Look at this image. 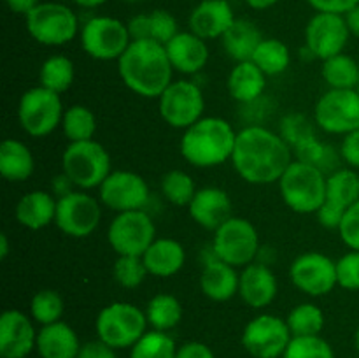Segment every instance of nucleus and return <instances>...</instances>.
<instances>
[{
  "label": "nucleus",
  "instance_id": "obj_42",
  "mask_svg": "<svg viewBox=\"0 0 359 358\" xmlns=\"http://www.w3.org/2000/svg\"><path fill=\"white\" fill-rule=\"evenodd\" d=\"M147 269L144 265L142 256H130V255H118L114 265H112V277L116 283L123 288L140 286L146 281Z\"/></svg>",
  "mask_w": 359,
  "mask_h": 358
},
{
  "label": "nucleus",
  "instance_id": "obj_34",
  "mask_svg": "<svg viewBox=\"0 0 359 358\" xmlns=\"http://www.w3.org/2000/svg\"><path fill=\"white\" fill-rule=\"evenodd\" d=\"M97 116L86 105L74 104L63 112L62 132L69 142L91 140L97 132Z\"/></svg>",
  "mask_w": 359,
  "mask_h": 358
},
{
  "label": "nucleus",
  "instance_id": "obj_14",
  "mask_svg": "<svg viewBox=\"0 0 359 358\" xmlns=\"http://www.w3.org/2000/svg\"><path fill=\"white\" fill-rule=\"evenodd\" d=\"M314 123L326 133L346 135L359 126L358 90H333L319 97L314 107Z\"/></svg>",
  "mask_w": 359,
  "mask_h": 358
},
{
  "label": "nucleus",
  "instance_id": "obj_26",
  "mask_svg": "<svg viewBox=\"0 0 359 358\" xmlns=\"http://www.w3.org/2000/svg\"><path fill=\"white\" fill-rule=\"evenodd\" d=\"M147 272L154 277H172L184 267V246L170 237H156L142 255Z\"/></svg>",
  "mask_w": 359,
  "mask_h": 358
},
{
  "label": "nucleus",
  "instance_id": "obj_63",
  "mask_svg": "<svg viewBox=\"0 0 359 358\" xmlns=\"http://www.w3.org/2000/svg\"><path fill=\"white\" fill-rule=\"evenodd\" d=\"M126 2H139V0H126Z\"/></svg>",
  "mask_w": 359,
  "mask_h": 358
},
{
  "label": "nucleus",
  "instance_id": "obj_18",
  "mask_svg": "<svg viewBox=\"0 0 359 358\" xmlns=\"http://www.w3.org/2000/svg\"><path fill=\"white\" fill-rule=\"evenodd\" d=\"M351 32L340 14L318 13L305 27V48L314 58L328 60L346 49Z\"/></svg>",
  "mask_w": 359,
  "mask_h": 358
},
{
  "label": "nucleus",
  "instance_id": "obj_8",
  "mask_svg": "<svg viewBox=\"0 0 359 358\" xmlns=\"http://www.w3.org/2000/svg\"><path fill=\"white\" fill-rule=\"evenodd\" d=\"M259 253V235L255 225L245 218L231 216L212 237V255L237 269L256 262Z\"/></svg>",
  "mask_w": 359,
  "mask_h": 358
},
{
  "label": "nucleus",
  "instance_id": "obj_12",
  "mask_svg": "<svg viewBox=\"0 0 359 358\" xmlns=\"http://www.w3.org/2000/svg\"><path fill=\"white\" fill-rule=\"evenodd\" d=\"M156 239V227L144 209L118 213L107 228V241L116 255L142 256Z\"/></svg>",
  "mask_w": 359,
  "mask_h": 358
},
{
  "label": "nucleus",
  "instance_id": "obj_59",
  "mask_svg": "<svg viewBox=\"0 0 359 358\" xmlns=\"http://www.w3.org/2000/svg\"><path fill=\"white\" fill-rule=\"evenodd\" d=\"M9 255V237L7 234H0V258L6 260Z\"/></svg>",
  "mask_w": 359,
  "mask_h": 358
},
{
  "label": "nucleus",
  "instance_id": "obj_44",
  "mask_svg": "<svg viewBox=\"0 0 359 358\" xmlns=\"http://www.w3.org/2000/svg\"><path fill=\"white\" fill-rule=\"evenodd\" d=\"M279 135L291 146V150L302 144L304 140L316 135L314 125L311 119L302 112H291L283 118L279 125Z\"/></svg>",
  "mask_w": 359,
  "mask_h": 358
},
{
  "label": "nucleus",
  "instance_id": "obj_35",
  "mask_svg": "<svg viewBox=\"0 0 359 358\" xmlns=\"http://www.w3.org/2000/svg\"><path fill=\"white\" fill-rule=\"evenodd\" d=\"M294 160L305 161L309 165H314V167L321 168L326 175L335 172L339 167L340 160V151H337L335 147L330 146V144L321 142L318 137H311V139L304 140L302 144H298L293 150Z\"/></svg>",
  "mask_w": 359,
  "mask_h": 358
},
{
  "label": "nucleus",
  "instance_id": "obj_41",
  "mask_svg": "<svg viewBox=\"0 0 359 358\" xmlns=\"http://www.w3.org/2000/svg\"><path fill=\"white\" fill-rule=\"evenodd\" d=\"M30 314L39 325H51V323L60 321L63 314V298L62 295L51 288L39 290L32 297L30 302Z\"/></svg>",
  "mask_w": 359,
  "mask_h": 358
},
{
  "label": "nucleus",
  "instance_id": "obj_38",
  "mask_svg": "<svg viewBox=\"0 0 359 358\" xmlns=\"http://www.w3.org/2000/svg\"><path fill=\"white\" fill-rule=\"evenodd\" d=\"M286 321L293 337L319 336L325 329V312L319 305L304 302L291 309Z\"/></svg>",
  "mask_w": 359,
  "mask_h": 358
},
{
  "label": "nucleus",
  "instance_id": "obj_22",
  "mask_svg": "<svg viewBox=\"0 0 359 358\" xmlns=\"http://www.w3.org/2000/svg\"><path fill=\"white\" fill-rule=\"evenodd\" d=\"M165 49L175 72L186 74V76L203 70L210 56L205 39L198 37L191 30L179 32L170 42L165 44Z\"/></svg>",
  "mask_w": 359,
  "mask_h": 358
},
{
  "label": "nucleus",
  "instance_id": "obj_54",
  "mask_svg": "<svg viewBox=\"0 0 359 358\" xmlns=\"http://www.w3.org/2000/svg\"><path fill=\"white\" fill-rule=\"evenodd\" d=\"M177 358H216L212 350L207 344L198 343V340H191V343L182 344L177 347Z\"/></svg>",
  "mask_w": 359,
  "mask_h": 358
},
{
  "label": "nucleus",
  "instance_id": "obj_51",
  "mask_svg": "<svg viewBox=\"0 0 359 358\" xmlns=\"http://www.w3.org/2000/svg\"><path fill=\"white\" fill-rule=\"evenodd\" d=\"M311 7H314L318 13H328V14H344L349 13L353 7H356L359 0H307Z\"/></svg>",
  "mask_w": 359,
  "mask_h": 358
},
{
  "label": "nucleus",
  "instance_id": "obj_23",
  "mask_svg": "<svg viewBox=\"0 0 359 358\" xmlns=\"http://www.w3.org/2000/svg\"><path fill=\"white\" fill-rule=\"evenodd\" d=\"M235 20L228 0H202L189 14V30L205 41L221 39Z\"/></svg>",
  "mask_w": 359,
  "mask_h": 358
},
{
  "label": "nucleus",
  "instance_id": "obj_2",
  "mask_svg": "<svg viewBox=\"0 0 359 358\" xmlns=\"http://www.w3.org/2000/svg\"><path fill=\"white\" fill-rule=\"evenodd\" d=\"M123 84L144 98H158L172 83V67L167 49L154 41H132L118 60Z\"/></svg>",
  "mask_w": 359,
  "mask_h": 358
},
{
  "label": "nucleus",
  "instance_id": "obj_29",
  "mask_svg": "<svg viewBox=\"0 0 359 358\" xmlns=\"http://www.w3.org/2000/svg\"><path fill=\"white\" fill-rule=\"evenodd\" d=\"M34 171L35 160L30 147L18 139H4L0 144V174L11 183H23Z\"/></svg>",
  "mask_w": 359,
  "mask_h": 358
},
{
  "label": "nucleus",
  "instance_id": "obj_16",
  "mask_svg": "<svg viewBox=\"0 0 359 358\" xmlns=\"http://www.w3.org/2000/svg\"><path fill=\"white\" fill-rule=\"evenodd\" d=\"M290 279L302 293L309 297H325L339 286L337 262L318 251L304 253L291 263Z\"/></svg>",
  "mask_w": 359,
  "mask_h": 358
},
{
  "label": "nucleus",
  "instance_id": "obj_43",
  "mask_svg": "<svg viewBox=\"0 0 359 358\" xmlns=\"http://www.w3.org/2000/svg\"><path fill=\"white\" fill-rule=\"evenodd\" d=\"M283 358H335V351L321 336L293 337Z\"/></svg>",
  "mask_w": 359,
  "mask_h": 358
},
{
  "label": "nucleus",
  "instance_id": "obj_30",
  "mask_svg": "<svg viewBox=\"0 0 359 358\" xmlns=\"http://www.w3.org/2000/svg\"><path fill=\"white\" fill-rule=\"evenodd\" d=\"M263 39L265 37L252 21L235 20L226 34L221 37V42H223V48L228 56L235 60V63H238L252 60V55Z\"/></svg>",
  "mask_w": 359,
  "mask_h": 358
},
{
  "label": "nucleus",
  "instance_id": "obj_53",
  "mask_svg": "<svg viewBox=\"0 0 359 358\" xmlns=\"http://www.w3.org/2000/svg\"><path fill=\"white\" fill-rule=\"evenodd\" d=\"M132 41H151L149 14H137L126 23Z\"/></svg>",
  "mask_w": 359,
  "mask_h": 358
},
{
  "label": "nucleus",
  "instance_id": "obj_46",
  "mask_svg": "<svg viewBox=\"0 0 359 358\" xmlns=\"http://www.w3.org/2000/svg\"><path fill=\"white\" fill-rule=\"evenodd\" d=\"M337 283L344 290H359V251L351 249L337 260Z\"/></svg>",
  "mask_w": 359,
  "mask_h": 358
},
{
  "label": "nucleus",
  "instance_id": "obj_62",
  "mask_svg": "<svg viewBox=\"0 0 359 358\" xmlns=\"http://www.w3.org/2000/svg\"><path fill=\"white\" fill-rule=\"evenodd\" d=\"M356 90H358V93H359V76H358V84H356Z\"/></svg>",
  "mask_w": 359,
  "mask_h": 358
},
{
  "label": "nucleus",
  "instance_id": "obj_27",
  "mask_svg": "<svg viewBox=\"0 0 359 358\" xmlns=\"http://www.w3.org/2000/svg\"><path fill=\"white\" fill-rule=\"evenodd\" d=\"M35 350L41 358H77L81 350L76 330L65 321H56L41 326L37 332Z\"/></svg>",
  "mask_w": 359,
  "mask_h": 358
},
{
  "label": "nucleus",
  "instance_id": "obj_19",
  "mask_svg": "<svg viewBox=\"0 0 359 358\" xmlns=\"http://www.w3.org/2000/svg\"><path fill=\"white\" fill-rule=\"evenodd\" d=\"M37 344L32 319L18 309H7L0 316V357L25 358Z\"/></svg>",
  "mask_w": 359,
  "mask_h": 358
},
{
  "label": "nucleus",
  "instance_id": "obj_1",
  "mask_svg": "<svg viewBox=\"0 0 359 358\" xmlns=\"http://www.w3.org/2000/svg\"><path fill=\"white\" fill-rule=\"evenodd\" d=\"M231 165L249 185L279 183L293 161V150L265 125H248L237 132Z\"/></svg>",
  "mask_w": 359,
  "mask_h": 358
},
{
  "label": "nucleus",
  "instance_id": "obj_25",
  "mask_svg": "<svg viewBox=\"0 0 359 358\" xmlns=\"http://www.w3.org/2000/svg\"><path fill=\"white\" fill-rule=\"evenodd\" d=\"M56 204H58V199L51 192L34 190L18 200L14 216L21 227L41 230L55 223Z\"/></svg>",
  "mask_w": 359,
  "mask_h": 358
},
{
  "label": "nucleus",
  "instance_id": "obj_13",
  "mask_svg": "<svg viewBox=\"0 0 359 358\" xmlns=\"http://www.w3.org/2000/svg\"><path fill=\"white\" fill-rule=\"evenodd\" d=\"M100 220L102 202L84 190H74L58 199L55 225L62 234L72 239H84L97 230Z\"/></svg>",
  "mask_w": 359,
  "mask_h": 358
},
{
  "label": "nucleus",
  "instance_id": "obj_58",
  "mask_svg": "<svg viewBox=\"0 0 359 358\" xmlns=\"http://www.w3.org/2000/svg\"><path fill=\"white\" fill-rule=\"evenodd\" d=\"M244 2L248 4L249 7H252V9L265 11V9H269V7L276 6V4L279 2V0H244Z\"/></svg>",
  "mask_w": 359,
  "mask_h": 358
},
{
  "label": "nucleus",
  "instance_id": "obj_60",
  "mask_svg": "<svg viewBox=\"0 0 359 358\" xmlns=\"http://www.w3.org/2000/svg\"><path fill=\"white\" fill-rule=\"evenodd\" d=\"M72 2L77 4V6H81V7L93 9V7H98V6H102V4H105L107 0H72Z\"/></svg>",
  "mask_w": 359,
  "mask_h": 358
},
{
  "label": "nucleus",
  "instance_id": "obj_52",
  "mask_svg": "<svg viewBox=\"0 0 359 358\" xmlns=\"http://www.w3.org/2000/svg\"><path fill=\"white\" fill-rule=\"evenodd\" d=\"M77 358H116L114 347L105 344L104 340H90V343L83 344L79 350Z\"/></svg>",
  "mask_w": 359,
  "mask_h": 358
},
{
  "label": "nucleus",
  "instance_id": "obj_11",
  "mask_svg": "<svg viewBox=\"0 0 359 358\" xmlns=\"http://www.w3.org/2000/svg\"><path fill=\"white\" fill-rule=\"evenodd\" d=\"M132 44L128 27L111 16L90 18L81 28V46L84 53L100 62H118Z\"/></svg>",
  "mask_w": 359,
  "mask_h": 358
},
{
  "label": "nucleus",
  "instance_id": "obj_24",
  "mask_svg": "<svg viewBox=\"0 0 359 358\" xmlns=\"http://www.w3.org/2000/svg\"><path fill=\"white\" fill-rule=\"evenodd\" d=\"M238 281L241 274L237 272V267L212 255V258L203 263L200 274V290L210 300L226 302L238 293Z\"/></svg>",
  "mask_w": 359,
  "mask_h": 358
},
{
  "label": "nucleus",
  "instance_id": "obj_50",
  "mask_svg": "<svg viewBox=\"0 0 359 358\" xmlns=\"http://www.w3.org/2000/svg\"><path fill=\"white\" fill-rule=\"evenodd\" d=\"M339 151L342 160L347 164V167L359 171V126L353 132L344 135Z\"/></svg>",
  "mask_w": 359,
  "mask_h": 358
},
{
  "label": "nucleus",
  "instance_id": "obj_6",
  "mask_svg": "<svg viewBox=\"0 0 359 358\" xmlns=\"http://www.w3.org/2000/svg\"><path fill=\"white\" fill-rule=\"evenodd\" d=\"M146 311L130 302H112L97 316L95 329L98 339L114 350L132 347L147 329Z\"/></svg>",
  "mask_w": 359,
  "mask_h": 358
},
{
  "label": "nucleus",
  "instance_id": "obj_55",
  "mask_svg": "<svg viewBox=\"0 0 359 358\" xmlns=\"http://www.w3.org/2000/svg\"><path fill=\"white\" fill-rule=\"evenodd\" d=\"M74 183L70 181L69 178H67V174H60V175H55L51 181V193L56 197V199H60V197H65L67 193L74 192Z\"/></svg>",
  "mask_w": 359,
  "mask_h": 358
},
{
  "label": "nucleus",
  "instance_id": "obj_40",
  "mask_svg": "<svg viewBox=\"0 0 359 358\" xmlns=\"http://www.w3.org/2000/svg\"><path fill=\"white\" fill-rule=\"evenodd\" d=\"M161 193L174 206L188 207L196 193V185L188 172L175 168L161 178Z\"/></svg>",
  "mask_w": 359,
  "mask_h": 358
},
{
  "label": "nucleus",
  "instance_id": "obj_4",
  "mask_svg": "<svg viewBox=\"0 0 359 358\" xmlns=\"http://www.w3.org/2000/svg\"><path fill=\"white\" fill-rule=\"evenodd\" d=\"M326 178L321 168L293 160L279 181L284 204L298 214H316L326 202Z\"/></svg>",
  "mask_w": 359,
  "mask_h": 358
},
{
  "label": "nucleus",
  "instance_id": "obj_37",
  "mask_svg": "<svg viewBox=\"0 0 359 358\" xmlns=\"http://www.w3.org/2000/svg\"><path fill=\"white\" fill-rule=\"evenodd\" d=\"M252 62L265 72V76H279L286 72L291 63L290 48L279 39H263L252 55Z\"/></svg>",
  "mask_w": 359,
  "mask_h": 358
},
{
  "label": "nucleus",
  "instance_id": "obj_28",
  "mask_svg": "<svg viewBox=\"0 0 359 358\" xmlns=\"http://www.w3.org/2000/svg\"><path fill=\"white\" fill-rule=\"evenodd\" d=\"M228 93L238 104H249L265 95L266 76L252 60L235 63L228 74Z\"/></svg>",
  "mask_w": 359,
  "mask_h": 358
},
{
  "label": "nucleus",
  "instance_id": "obj_7",
  "mask_svg": "<svg viewBox=\"0 0 359 358\" xmlns=\"http://www.w3.org/2000/svg\"><path fill=\"white\" fill-rule=\"evenodd\" d=\"M63 112L65 109L60 95L39 84L21 95L18 104V121L25 133L41 139L62 126Z\"/></svg>",
  "mask_w": 359,
  "mask_h": 358
},
{
  "label": "nucleus",
  "instance_id": "obj_17",
  "mask_svg": "<svg viewBox=\"0 0 359 358\" xmlns=\"http://www.w3.org/2000/svg\"><path fill=\"white\" fill-rule=\"evenodd\" d=\"M149 195L146 179L132 171H112L98 188L102 206L114 213L144 209L149 202Z\"/></svg>",
  "mask_w": 359,
  "mask_h": 358
},
{
  "label": "nucleus",
  "instance_id": "obj_5",
  "mask_svg": "<svg viewBox=\"0 0 359 358\" xmlns=\"http://www.w3.org/2000/svg\"><path fill=\"white\" fill-rule=\"evenodd\" d=\"M62 172L77 190L100 188L112 172L111 154L95 139L69 142L62 154Z\"/></svg>",
  "mask_w": 359,
  "mask_h": 358
},
{
  "label": "nucleus",
  "instance_id": "obj_48",
  "mask_svg": "<svg viewBox=\"0 0 359 358\" xmlns=\"http://www.w3.org/2000/svg\"><path fill=\"white\" fill-rule=\"evenodd\" d=\"M242 107H244L242 118H244L245 123H249V125H263L265 118H269L270 112H272V104H270L269 98H265V95L255 102L242 104Z\"/></svg>",
  "mask_w": 359,
  "mask_h": 358
},
{
  "label": "nucleus",
  "instance_id": "obj_20",
  "mask_svg": "<svg viewBox=\"0 0 359 358\" xmlns=\"http://www.w3.org/2000/svg\"><path fill=\"white\" fill-rule=\"evenodd\" d=\"M231 199L226 190L219 186H205L196 190L189 202L188 213L198 227L216 232L231 218Z\"/></svg>",
  "mask_w": 359,
  "mask_h": 358
},
{
  "label": "nucleus",
  "instance_id": "obj_32",
  "mask_svg": "<svg viewBox=\"0 0 359 358\" xmlns=\"http://www.w3.org/2000/svg\"><path fill=\"white\" fill-rule=\"evenodd\" d=\"M321 76L333 90H356L359 63L353 56L340 53L328 60H323Z\"/></svg>",
  "mask_w": 359,
  "mask_h": 358
},
{
  "label": "nucleus",
  "instance_id": "obj_3",
  "mask_svg": "<svg viewBox=\"0 0 359 358\" xmlns=\"http://www.w3.org/2000/svg\"><path fill=\"white\" fill-rule=\"evenodd\" d=\"M235 142L237 132L230 121L219 116H203L182 133L181 154L193 167L212 168L231 160Z\"/></svg>",
  "mask_w": 359,
  "mask_h": 358
},
{
  "label": "nucleus",
  "instance_id": "obj_61",
  "mask_svg": "<svg viewBox=\"0 0 359 358\" xmlns=\"http://www.w3.org/2000/svg\"><path fill=\"white\" fill-rule=\"evenodd\" d=\"M354 343H356V350L359 351V326L356 330V336H354Z\"/></svg>",
  "mask_w": 359,
  "mask_h": 358
},
{
  "label": "nucleus",
  "instance_id": "obj_49",
  "mask_svg": "<svg viewBox=\"0 0 359 358\" xmlns=\"http://www.w3.org/2000/svg\"><path fill=\"white\" fill-rule=\"evenodd\" d=\"M346 211L347 209L340 207L339 204L332 202V200H326V202L319 207V211L316 213V216H318V221L321 227L328 228V230H339Z\"/></svg>",
  "mask_w": 359,
  "mask_h": 358
},
{
  "label": "nucleus",
  "instance_id": "obj_21",
  "mask_svg": "<svg viewBox=\"0 0 359 358\" xmlns=\"http://www.w3.org/2000/svg\"><path fill=\"white\" fill-rule=\"evenodd\" d=\"M279 291V283L266 263L252 262L244 267L238 281V295L252 309H263L273 302Z\"/></svg>",
  "mask_w": 359,
  "mask_h": 358
},
{
  "label": "nucleus",
  "instance_id": "obj_45",
  "mask_svg": "<svg viewBox=\"0 0 359 358\" xmlns=\"http://www.w3.org/2000/svg\"><path fill=\"white\" fill-rule=\"evenodd\" d=\"M149 32L151 41L165 46L179 34L177 21L168 11L156 9L149 13Z\"/></svg>",
  "mask_w": 359,
  "mask_h": 358
},
{
  "label": "nucleus",
  "instance_id": "obj_36",
  "mask_svg": "<svg viewBox=\"0 0 359 358\" xmlns=\"http://www.w3.org/2000/svg\"><path fill=\"white\" fill-rule=\"evenodd\" d=\"M76 69L74 62L65 55H53L44 60L39 70V81L41 86L55 91V93H63L69 90L74 83Z\"/></svg>",
  "mask_w": 359,
  "mask_h": 358
},
{
  "label": "nucleus",
  "instance_id": "obj_15",
  "mask_svg": "<svg viewBox=\"0 0 359 358\" xmlns=\"http://www.w3.org/2000/svg\"><path fill=\"white\" fill-rule=\"evenodd\" d=\"M293 336L286 319L276 314H259L245 325L242 344L255 358H279Z\"/></svg>",
  "mask_w": 359,
  "mask_h": 358
},
{
  "label": "nucleus",
  "instance_id": "obj_39",
  "mask_svg": "<svg viewBox=\"0 0 359 358\" xmlns=\"http://www.w3.org/2000/svg\"><path fill=\"white\" fill-rule=\"evenodd\" d=\"M130 358H177V346L167 332L151 330L133 344Z\"/></svg>",
  "mask_w": 359,
  "mask_h": 358
},
{
  "label": "nucleus",
  "instance_id": "obj_57",
  "mask_svg": "<svg viewBox=\"0 0 359 358\" xmlns=\"http://www.w3.org/2000/svg\"><path fill=\"white\" fill-rule=\"evenodd\" d=\"M344 18H346V23H347V28H349L351 35L359 37V4L356 7H353L349 13L344 14Z\"/></svg>",
  "mask_w": 359,
  "mask_h": 358
},
{
  "label": "nucleus",
  "instance_id": "obj_56",
  "mask_svg": "<svg viewBox=\"0 0 359 358\" xmlns=\"http://www.w3.org/2000/svg\"><path fill=\"white\" fill-rule=\"evenodd\" d=\"M6 4L13 13L27 16L28 13H32L41 4V0H6Z\"/></svg>",
  "mask_w": 359,
  "mask_h": 358
},
{
  "label": "nucleus",
  "instance_id": "obj_47",
  "mask_svg": "<svg viewBox=\"0 0 359 358\" xmlns=\"http://www.w3.org/2000/svg\"><path fill=\"white\" fill-rule=\"evenodd\" d=\"M339 234L347 248L359 251V200L346 211Z\"/></svg>",
  "mask_w": 359,
  "mask_h": 358
},
{
  "label": "nucleus",
  "instance_id": "obj_9",
  "mask_svg": "<svg viewBox=\"0 0 359 358\" xmlns=\"http://www.w3.org/2000/svg\"><path fill=\"white\" fill-rule=\"evenodd\" d=\"M27 30L35 42L42 46H65L79 32L76 13L65 4L41 2L27 16Z\"/></svg>",
  "mask_w": 359,
  "mask_h": 358
},
{
  "label": "nucleus",
  "instance_id": "obj_33",
  "mask_svg": "<svg viewBox=\"0 0 359 358\" xmlns=\"http://www.w3.org/2000/svg\"><path fill=\"white\" fill-rule=\"evenodd\" d=\"M147 323L153 330L168 332L175 329L182 319V305L177 297L170 293H158L147 302L146 307Z\"/></svg>",
  "mask_w": 359,
  "mask_h": 358
},
{
  "label": "nucleus",
  "instance_id": "obj_10",
  "mask_svg": "<svg viewBox=\"0 0 359 358\" xmlns=\"http://www.w3.org/2000/svg\"><path fill=\"white\" fill-rule=\"evenodd\" d=\"M160 116L168 126L186 130L203 118L205 98L202 88L189 79H177L168 84L158 97Z\"/></svg>",
  "mask_w": 359,
  "mask_h": 358
},
{
  "label": "nucleus",
  "instance_id": "obj_31",
  "mask_svg": "<svg viewBox=\"0 0 359 358\" xmlns=\"http://www.w3.org/2000/svg\"><path fill=\"white\" fill-rule=\"evenodd\" d=\"M326 200L349 209L359 200V171L351 167H340L326 178Z\"/></svg>",
  "mask_w": 359,
  "mask_h": 358
}]
</instances>
